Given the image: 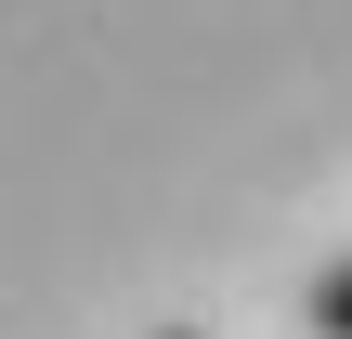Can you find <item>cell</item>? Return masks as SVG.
Returning a JSON list of instances; mask_svg holds the SVG:
<instances>
[{
  "instance_id": "obj_1",
  "label": "cell",
  "mask_w": 352,
  "mask_h": 339,
  "mask_svg": "<svg viewBox=\"0 0 352 339\" xmlns=\"http://www.w3.org/2000/svg\"><path fill=\"white\" fill-rule=\"evenodd\" d=\"M300 314H314V339H352V261H340V274H314Z\"/></svg>"
},
{
  "instance_id": "obj_2",
  "label": "cell",
  "mask_w": 352,
  "mask_h": 339,
  "mask_svg": "<svg viewBox=\"0 0 352 339\" xmlns=\"http://www.w3.org/2000/svg\"><path fill=\"white\" fill-rule=\"evenodd\" d=\"M157 339H196V327H157Z\"/></svg>"
}]
</instances>
